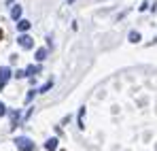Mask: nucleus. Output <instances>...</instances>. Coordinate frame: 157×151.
Wrapping results in <instances>:
<instances>
[{
	"instance_id": "13",
	"label": "nucleus",
	"mask_w": 157,
	"mask_h": 151,
	"mask_svg": "<svg viewBox=\"0 0 157 151\" xmlns=\"http://www.w3.org/2000/svg\"><path fill=\"white\" fill-rule=\"evenodd\" d=\"M15 75H17V79H24V77H26V70H17Z\"/></svg>"
},
{
	"instance_id": "6",
	"label": "nucleus",
	"mask_w": 157,
	"mask_h": 151,
	"mask_svg": "<svg viewBox=\"0 0 157 151\" xmlns=\"http://www.w3.org/2000/svg\"><path fill=\"white\" fill-rule=\"evenodd\" d=\"M45 149H49V151H55V149H57V138H49V141L45 143Z\"/></svg>"
},
{
	"instance_id": "11",
	"label": "nucleus",
	"mask_w": 157,
	"mask_h": 151,
	"mask_svg": "<svg viewBox=\"0 0 157 151\" xmlns=\"http://www.w3.org/2000/svg\"><path fill=\"white\" fill-rule=\"evenodd\" d=\"M51 87H53V79H51V81H47V83H45V85H43V87H40L38 92H49Z\"/></svg>"
},
{
	"instance_id": "8",
	"label": "nucleus",
	"mask_w": 157,
	"mask_h": 151,
	"mask_svg": "<svg viewBox=\"0 0 157 151\" xmlns=\"http://www.w3.org/2000/svg\"><path fill=\"white\" fill-rule=\"evenodd\" d=\"M85 126V106H81V111H78V128Z\"/></svg>"
},
{
	"instance_id": "4",
	"label": "nucleus",
	"mask_w": 157,
	"mask_h": 151,
	"mask_svg": "<svg viewBox=\"0 0 157 151\" xmlns=\"http://www.w3.org/2000/svg\"><path fill=\"white\" fill-rule=\"evenodd\" d=\"M17 22H19V24H17V30H19V32H28V30H30V22H28V19H17Z\"/></svg>"
},
{
	"instance_id": "14",
	"label": "nucleus",
	"mask_w": 157,
	"mask_h": 151,
	"mask_svg": "<svg viewBox=\"0 0 157 151\" xmlns=\"http://www.w3.org/2000/svg\"><path fill=\"white\" fill-rule=\"evenodd\" d=\"M72 2H75V0H66V4H72Z\"/></svg>"
},
{
	"instance_id": "15",
	"label": "nucleus",
	"mask_w": 157,
	"mask_h": 151,
	"mask_svg": "<svg viewBox=\"0 0 157 151\" xmlns=\"http://www.w3.org/2000/svg\"><path fill=\"white\" fill-rule=\"evenodd\" d=\"M2 36H4V34H2V30H0V41H2Z\"/></svg>"
},
{
	"instance_id": "10",
	"label": "nucleus",
	"mask_w": 157,
	"mask_h": 151,
	"mask_svg": "<svg viewBox=\"0 0 157 151\" xmlns=\"http://www.w3.org/2000/svg\"><path fill=\"white\" fill-rule=\"evenodd\" d=\"M130 43H140V32H130Z\"/></svg>"
},
{
	"instance_id": "9",
	"label": "nucleus",
	"mask_w": 157,
	"mask_h": 151,
	"mask_svg": "<svg viewBox=\"0 0 157 151\" xmlns=\"http://www.w3.org/2000/svg\"><path fill=\"white\" fill-rule=\"evenodd\" d=\"M45 58H47V49H36V60L38 62H43Z\"/></svg>"
},
{
	"instance_id": "5",
	"label": "nucleus",
	"mask_w": 157,
	"mask_h": 151,
	"mask_svg": "<svg viewBox=\"0 0 157 151\" xmlns=\"http://www.w3.org/2000/svg\"><path fill=\"white\" fill-rule=\"evenodd\" d=\"M38 73H40V66H34V64H32V66H28L26 77H36Z\"/></svg>"
},
{
	"instance_id": "1",
	"label": "nucleus",
	"mask_w": 157,
	"mask_h": 151,
	"mask_svg": "<svg viewBox=\"0 0 157 151\" xmlns=\"http://www.w3.org/2000/svg\"><path fill=\"white\" fill-rule=\"evenodd\" d=\"M15 145H17L19 151H34V141H30V138H26V136L15 138Z\"/></svg>"
},
{
	"instance_id": "3",
	"label": "nucleus",
	"mask_w": 157,
	"mask_h": 151,
	"mask_svg": "<svg viewBox=\"0 0 157 151\" xmlns=\"http://www.w3.org/2000/svg\"><path fill=\"white\" fill-rule=\"evenodd\" d=\"M9 79H11V68H9V66H2V68H0V85L4 87V83H6Z\"/></svg>"
},
{
	"instance_id": "2",
	"label": "nucleus",
	"mask_w": 157,
	"mask_h": 151,
	"mask_svg": "<svg viewBox=\"0 0 157 151\" xmlns=\"http://www.w3.org/2000/svg\"><path fill=\"white\" fill-rule=\"evenodd\" d=\"M17 43H19L24 49H32V47H34V38H32V36H28V34H21V36L17 38Z\"/></svg>"
},
{
	"instance_id": "7",
	"label": "nucleus",
	"mask_w": 157,
	"mask_h": 151,
	"mask_svg": "<svg viewBox=\"0 0 157 151\" xmlns=\"http://www.w3.org/2000/svg\"><path fill=\"white\" fill-rule=\"evenodd\" d=\"M11 17L17 22V19L21 17V6H13V11H11Z\"/></svg>"
},
{
	"instance_id": "12",
	"label": "nucleus",
	"mask_w": 157,
	"mask_h": 151,
	"mask_svg": "<svg viewBox=\"0 0 157 151\" xmlns=\"http://www.w3.org/2000/svg\"><path fill=\"white\" fill-rule=\"evenodd\" d=\"M2 115H6V106L0 102V117H2Z\"/></svg>"
}]
</instances>
